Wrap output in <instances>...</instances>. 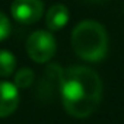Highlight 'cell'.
<instances>
[{"mask_svg": "<svg viewBox=\"0 0 124 124\" xmlns=\"http://www.w3.org/2000/svg\"><path fill=\"white\" fill-rule=\"evenodd\" d=\"M26 53L35 63H47L55 54V39L47 31H35L26 41Z\"/></svg>", "mask_w": 124, "mask_h": 124, "instance_id": "obj_3", "label": "cell"}, {"mask_svg": "<svg viewBox=\"0 0 124 124\" xmlns=\"http://www.w3.org/2000/svg\"><path fill=\"white\" fill-rule=\"evenodd\" d=\"M91 3H107L108 0H89Z\"/></svg>", "mask_w": 124, "mask_h": 124, "instance_id": "obj_10", "label": "cell"}, {"mask_svg": "<svg viewBox=\"0 0 124 124\" xmlns=\"http://www.w3.org/2000/svg\"><path fill=\"white\" fill-rule=\"evenodd\" d=\"M34 79H35L34 72L31 69H28V67H23V69H19L16 72V75H15V85L18 88L25 89V88H28V86L32 85Z\"/></svg>", "mask_w": 124, "mask_h": 124, "instance_id": "obj_8", "label": "cell"}, {"mask_svg": "<svg viewBox=\"0 0 124 124\" xmlns=\"http://www.w3.org/2000/svg\"><path fill=\"white\" fill-rule=\"evenodd\" d=\"M10 12L16 22L31 25L39 21V18L42 16L44 3L42 0H13Z\"/></svg>", "mask_w": 124, "mask_h": 124, "instance_id": "obj_4", "label": "cell"}, {"mask_svg": "<svg viewBox=\"0 0 124 124\" xmlns=\"http://www.w3.org/2000/svg\"><path fill=\"white\" fill-rule=\"evenodd\" d=\"M16 69V58L10 51L0 50V76L8 78Z\"/></svg>", "mask_w": 124, "mask_h": 124, "instance_id": "obj_7", "label": "cell"}, {"mask_svg": "<svg viewBox=\"0 0 124 124\" xmlns=\"http://www.w3.org/2000/svg\"><path fill=\"white\" fill-rule=\"evenodd\" d=\"M67 22H69V10L61 3L53 5L45 15V25L51 31H58L64 28Z\"/></svg>", "mask_w": 124, "mask_h": 124, "instance_id": "obj_6", "label": "cell"}, {"mask_svg": "<svg viewBox=\"0 0 124 124\" xmlns=\"http://www.w3.org/2000/svg\"><path fill=\"white\" fill-rule=\"evenodd\" d=\"M19 105V92L15 83L0 82V118L9 117Z\"/></svg>", "mask_w": 124, "mask_h": 124, "instance_id": "obj_5", "label": "cell"}, {"mask_svg": "<svg viewBox=\"0 0 124 124\" xmlns=\"http://www.w3.org/2000/svg\"><path fill=\"white\" fill-rule=\"evenodd\" d=\"M60 93L67 114L75 118H86L101 102L102 82L89 67L72 66L61 76Z\"/></svg>", "mask_w": 124, "mask_h": 124, "instance_id": "obj_1", "label": "cell"}, {"mask_svg": "<svg viewBox=\"0 0 124 124\" xmlns=\"http://www.w3.org/2000/svg\"><path fill=\"white\" fill-rule=\"evenodd\" d=\"M72 47L85 61L96 63L108 53V35L105 28L96 21H82L72 32Z\"/></svg>", "mask_w": 124, "mask_h": 124, "instance_id": "obj_2", "label": "cell"}, {"mask_svg": "<svg viewBox=\"0 0 124 124\" xmlns=\"http://www.w3.org/2000/svg\"><path fill=\"white\" fill-rule=\"evenodd\" d=\"M10 34V22L8 19V16L0 10V41H3L9 37Z\"/></svg>", "mask_w": 124, "mask_h": 124, "instance_id": "obj_9", "label": "cell"}]
</instances>
